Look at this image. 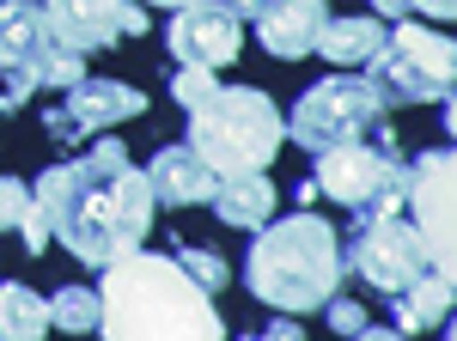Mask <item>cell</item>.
<instances>
[{
  "label": "cell",
  "mask_w": 457,
  "mask_h": 341,
  "mask_svg": "<svg viewBox=\"0 0 457 341\" xmlns=\"http://www.w3.org/2000/svg\"><path fill=\"white\" fill-rule=\"evenodd\" d=\"M31 202L49 220V238H62L68 256L86 269H110L116 256L141 250L159 207L146 189V170L129 165L122 140H92L73 165H49L37 177Z\"/></svg>",
  "instance_id": "cell-1"
},
{
  "label": "cell",
  "mask_w": 457,
  "mask_h": 341,
  "mask_svg": "<svg viewBox=\"0 0 457 341\" xmlns=\"http://www.w3.org/2000/svg\"><path fill=\"white\" fill-rule=\"evenodd\" d=\"M98 336H226V317L213 311L208 287H195L177 256H159V250H129L116 256L110 269H98Z\"/></svg>",
  "instance_id": "cell-2"
},
{
  "label": "cell",
  "mask_w": 457,
  "mask_h": 341,
  "mask_svg": "<svg viewBox=\"0 0 457 341\" xmlns=\"http://www.w3.org/2000/svg\"><path fill=\"white\" fill-rule=\"evenodd\" d=\"M342 232L329 220H317L312 207L287 213V220H262L256 244L245 256V287L275 311H317L336 287H342Z\"/></svg>",
  "instance_id": "cell-3"
},
{
  "label": "cell",
  "mask_w": 457,
  "mask_h": 341,
  "mask_svg": "<svg viewBox=\"0 0 457 341\" xmlns=\"http://www.w3.org/2000/svg\"><path fill=\"white\" fill-rule=\"evenodd\" d=\"M281 140H287V116L256 86H213L208 98L189 110V146L220 177L269 170L275 153H281Z\"/></svg>",
  "instance_id": "cell-4"
},
{
  "label": "cell",
  "mask_w": 457,
  "mask_h": 341,
  "mask_svg": "<svg viewBox=\"0 0 457 341\" xmlns=\"http://www.w3.org/2000/svg\"><path fill=\"white\" fill-rule=\"evenodd\" d=\"M317 170V195H329L336 207H348L353 220H378V213H403V177H409V159L396 153V135L385 122H372L366 135L336 140L312 153Z\"/></svg>",
  "instance_id": "cell-5"
},
{
  "label": "cell",
  "mask_w": 457,
  "mask_h": 341,
  "mask_svg": "<svg viewBox=\"0 0 457 341\" xmlns=\"http://www.w3.org/2000/svg\"><path fill=\"white\" fill-rule=\"evenodd\" d=\"M457 73V49L445 31H427L421 19H396V31L366 55V86L378 92L385 110L396 104H445Z\"/></svg>",
  "instance_id": "cell-6"
},
{
  "label": "cell",
  "mask_w": 457,
  "mask_h": 341,
  "mask_svg": "<svg viewBox=\"0 0 457 341\" xmlns=\"http://www.w3.org/2000/svg\"><path fill=\"white\" fill-rule=\"evenodd\" d=\"M0 73L12 98L31 104V92H68L86 79V55L55 37L43 0H0Z\"/></svg>",
  "instance_id": "cell-7"
},
{
  "label": "cell",
  "mask_w": 457,
  "mask_h": 341,
  "mask_svg": "<svg viewBox=\"0 0 457 341\" xmlns=\"http://www.w3.org/2000/svg\"><path fill=\"white\" fill-rule=\"evenodd\" d=\"M342 262H353V274L372 293H385V299H396L403 287H415L421 274H452L433 256V244L415 232V220H403V213L353 220V238H348V256Z\"/></svg>",
  "instance_id": "cell-8"
},
{
  "label": "cell",
  "mask_w": 457,
  "mask_h": 341,
  "mask_svg": "<svg viewBox=\"0 0 457 341\" xmlns=\"http://www.w3.org/2000/svg\"><path fill=\"white\" fill-rule=\"evenodd\" d=\"M372 122H385L378 92H372L366 79H353V73H336V79H317V86L299 92L293 116H287V140H299L305 153H323V146H336V140L366 135Z\"/></svg>",
  "instance_id": "cell-9"
},
{
  "label": "cell",
  "mask_w": 457,
  "mask_h": 341,
  "mask_svg": "<svg viewBox=\"0 0 457 341\" xmlns=\"http://www.w3.org/2000/svg\"><path fill=\"white\" fill-rule=\"evenodd\" d=\"M146 110V92H135L129 79H73L68 98L55 104V110H43V129H49V140H68V146H79V140L92 135H110L116 122H129V116H141Z\"/></svg>",
  "instance_id": "cell-10"
},
{
  "label": "cell",
  "mask_w": 457,
  "mask_h": 341,
  "mask_svg": "<svg viewBox=\"0 0 457 341\" xmlns=\"http://www.w3.org/2000/svg\"><path fill=\"white\" fill-rule=\"evenodd\" d=\"M171 62L177 68H232L245 55V19H232L220 0H189V6H171Z\"/></svg>",
  "instance_id": "cell-11"
},
{
  "label": "cell",
  "mask_w": 457,
  "mask_h": 341,
  "mask_svg": "<svg viewBox=\"0 0 457 341\" xmlns=\"http://www.w3.org/2000/svg\"><path fill=\"white\" fill-rule=\"evenodd\" d=\"M55 37L92 55V49H116L122 37H141L146 31V6L141 0H43Z\"/></svg>",
  "instance_id": "cell-12"
},
{
  "label": "cell",
  "mask_w": 457,
  "mask_h": 341,
  "mask_svg": "<svg viewBox=\"0 0 457 341\" xmlns=\"http://www.w3.org/2000/svg\"><path fill=\"white\" fill-rule=\"evenodd\" d=\"M403 213L433 244V256L452 269V146H433V153H421L409 165V177H403Z\"/></svg>",
  "instance_id": "cell-13"
},
{
  "label": "cell",
  "mask_w": 457,
  "mask_h": 341,
  "mask_svg": "<svg viewBox=\"0 0 457 341\" xmlns=\"http://www.w3.org/2000/svg\"><path fill=\"white\" fill-rule=\"evenodd\" d=\"M329 19V0H262L256 12V37L275 62H305L317 49V31Z\"/></svg>",
  "instance_id": "cell-14"
},
{
  "label": "cell",
  "mask_w": 457,
  "mask_h": 341,
  "mask_svg": "<svg viewBox=\"0 0 457 341\" xmlns=\"http://www.w3.org/2000/svg\"><path fill=\"white\" fill-rule=\"evenodd\" d=\"M213 183H220V170H213L189 140L159 146L153 165H146V189H153V202H165V207H202L213 195Z\"/></svg>",
  "instance_id": "cell-15"
},
{
  "label": "cell",
  "mask_w": 457,
  "mask_h": 341,
  "mask_svg": "<svg viewBox=\"0 0 457 341\" xmlns=\"http://www.w3.org/2000/svg\"><path fill=\"white\" fill-rule=\"evenodd\" d=\"M208 207L220 213V226H232V232H256V226L275 213V177H269V170L220 177L213 195H208Z\"/></svg>",
  "instance_id": "cell-16"
},
{
  "label": "cell",
  "mask_w": 457,
  "mask_h": 341,
  "mask_svg": "<svg viewBox=\"0 0 457 341\" xmlns=\"http://www.w3.org/2000/svg\"><path fill=\"white\" fill-rule=\"evenodd\" d=\"M385 19L378 12H353V19H323V31H317V49L329 55V62H342V68H353V62H366L378 43H385Z\"/></svg>",
  "instance_id": "cell-17"
},
{
  "label": "cell",
  "mask_w": 457,
  "mask_h": 341,
  "mask_svg": "<svg viewBox=\"0 0 457 341\" xmlns=\"http://www.w3.org/2000/svg\"><path fill=\"white\" fill-rule=\"evenodd\" d=\"M390 311H396V329H439L452 311V274H421L390 299Z\"/></svg>",
  "instance_id": "cell-18"
},
{
  "label": "cell",
  "mask_w": 457,
  "mask_h": 341,
  "mask_svg": "<svg viewBox=\"0 0 457 341\" xmlns=\"http://www.w3.org/2000/svg\"><path fill=\"white\" fill-rule=\"evenodd\" d=\"M0 336L6 341H37L49 336V299L19 287V280H0Z\"/></svg>",
  "instance_id": "cell-19"
},
{
  "label": "cell",
  "mask_w": 457,
  "mask_h": 341,
  "mask_svg": "<svg viewBox=\"0 0 457 341\" xmlns=\"http://www.w3.org/2000/svg\"><path fill=\"white\" fill-rule=\"evenodd\" d=\"M98 287H62L55 299H49V329H68V336H98Z\"/></svg>",
  "instance_id": "cell-20"
},
{
  "label": "cell",
  "mask_w": 457,
  "mask_h": 341,
  "mask_svg": "<svg viewBox=\"0 0 457 341\" xmlns=\"http://www.w3.org/2000/svg\"><path fill=\"white\" fill-rule=\"evenodd\" d=\"M177 262H183V274H189V280H195V287H226V256H213V250H202V244H177L171 250Z\"/></svg>",
  "instance_id": "cell-21"
},
{
  "label": "cell",
  "mask_w": 457,
  "mask_h": 341,
  "mask_svg": "<svg viewBox=\"0 0 457 341\" xmlns=\"http://www.w3.org/2000/svg\"><path fill=\"white\" fill-rule=\"evenodd\" d=\"M317 311H323V323H329L336 336H366V323H372V317H366V305H353V299H342V293H329Z\"/></svg>",
  "instance_id": "cell-22"
},
{
  "label": "cell",
  "mask_w": 457,
  "mask_h": 341,
  "mask_svg": "<svg viewBox=\"0 0 457 341\" xmlns=\"http://www.w3.org/2000/svg\"><path fill=\"white\" fill-rule=\"evenodd\" d=\"M378 19H452L457 0H372Z\"/></svg>",
  "instance_id": "cell-23"
},
{
  "label": "cell",
  "mask_w": 457,
  "mask_h": 341,
  "mask_svg": "<svg viewBox=\"0 0 457 341\" xmlns=\"http://www.w3.org/2000/svg\"><path fill=\"white\" fill-rule=\"evenodd\" d=\"M213 86H220V79H213V68H171V98L183 104V110H195Z\"/></svg>",
  "instance_id": "cell-24"
},
{
  "label": "cell",
  "mask_w": 457,
  "mask_h": 341,
  "mask_svg": "<svg viewBox=\"0 0 457 341\" xmlns=\"http://www.w3.org/2000/svg\"><path fill=\"white\" fill-rule=\"evenodd\" d=\"M31 207V183H19L12 170H0V226H19Z\"/></svg>",
  "instance_id": "cell-25"
},
{
  "label": "cell",
  "mask_w": 457,
  "mask_h": 341,
  "mask_svg": "<svg viewBox=\"0 0 457 341\" xmlns=\"http://www.w3.org/2000/svg\"><path fill=\"white\" fill-rule=\"evenodd\" d=\"M19 232H25V256H43L49 250V220H43V207H25V220H19Z\"/></svg>",
  "instance_id": "cell-26"
},
{
  "label": "cell",
  "mask_w": 457,
  "mask_h": 341,
  "mask_svg": "<svg viewBox=\"0 0 457 341\" xmlns=\"http://www.w3.org/2000/svg\"><path fill=\"white\" fill-rule=\"evenodd\" d=\"M262 336H275V341H299L305 329H299V323H293V311H287V317H275V323H269Z\"/></svg>",
  "instance_id": "cell-27"
},
{
  "label": "cell",
  "mask_w": 457,
  "mask_h": 341,
  "mask_svg": "<svg viewBox=\"0 0 457 341\" xmlns=\"http://www.w3.org/2000/svg\"><path fill=\"white\" fill-rule=\"evenodd\" d=\"M220 6H226L232 19H256V12H262V0H220Z\"/></svg>",
  "instance_id": "cell-28"
},
{
  "label": "cell",
  "mask_w": 457,
  "mask_h": 341,
  "mask_svg": "<svg viewBox=\"0 0 457 341\" xmlns=\"http://www.w3.org/2000/svg\"><path fill=\"white\" fill-rule=\"evenodd\" d=\"M293 202H299V207L317 202V183H312V177H305V183H293Z\"/></svg>",
  "instance_id": "cell-29"
},
{
  "label": "cell",
  "mask_w": 457,
  "mask_h": 341,
  "mask_svg": "<svg viewBox=\"0 0 457 341\" xmlns=\"http://www.w3.org/2000/svg\"><path fill=\"white\" fill-rule=\"evenodd\" d=\"M12 110H19V98H12V92H0V116H12Z\"/></svg>",
  "instance_id": "cell-30"
},
{
  "label": "cell",
  "mask_w": 457,
  "mask_h": 341,
  "mask_svg": "<svg viewBox=\"0 0 457 341\" xmlns=\"http://www.w3.org/2000/svg\"><path fill=\"white\" fill-rule=\"evenodd\" d=\"M141 6H189V0H141Z\"/></svg>",
  "instance_id": "cell-31"
}]
</instances>
